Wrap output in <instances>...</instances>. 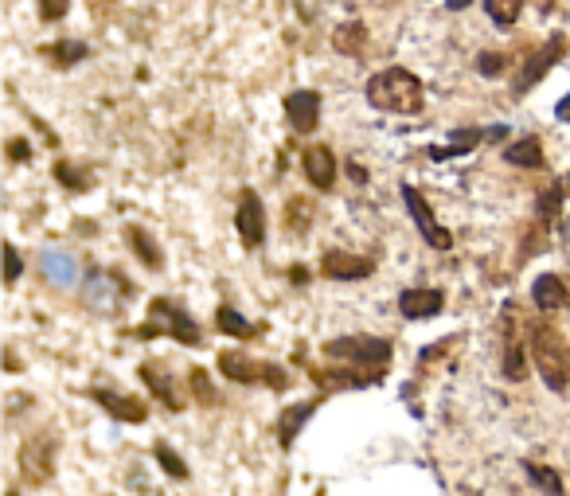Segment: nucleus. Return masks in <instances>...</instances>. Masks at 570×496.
I'll return each instance as SVG.
<instances>
[{
    "label": "nucleus",
    "mask_w": 570,
    "mask_h": 496,
    "mask_svg": "<svg viewBox=\"0 0 570 496\" xmlns=\"http://www.w3.org/2000/svg\"><path fill=\"white\" fill-rule=\"evenodd\" d=\"M403 204H406V212H411L419 235L426 239V246H434V251H453V235L438 223L434 207L426 204V196H422L414 184H403Z\"/></svg>",
    "instance_id": "nucleus-7"
},
{
    "label": "nucleus",
    "mask_w": 570,
    "mask_h": 496,
    "mask_svg": "<svg viewBox=\"0 0 570 496\" xmlns=\"http://www.w3.org/2000/svg\"><path fill=\"white\" fill-rule=\"evenodd\" d=\"M219 376H227L230 383H243V387H269V391H289L294 387V376L282 368V363H269V360H254L250 352H238V348H227L219 352Z\"/></svg>",
    "instance_id": "nucleus-3"
},
{
    "label": "nucleus",
    "mask_w": 570,
    "mask_h": 496,
    "mask_svg": "<svg viewBox=\"0 0 570 496\" xmlns=\"http://www.w3.org/2000/svg\"><path fill=\"white\" fill-rule=\"evenodd\" d=\"M235 231L243 239L246 251H258L266 243V207H262V196L258 192L246 188L235 204Z\"/></svg>",
    "instance_id": "nucleus-9"
},
{
    "label": "nucleus",
    "mask_w": 570,
    "mask_h": 496,
    "mask_svg": "<svg viewBox=\"0 0 570 496\" xmlns=\"http://www.w3.org/2000/svg\"><path fill=\"white\" fill-rule=\"evenodd\" d=\"M523 473H528V480L539 488L543 496H562L567 493V485H562V473L551 469V465H539V461H528L523 465Z\"/></svg>",
    "instance_id": "nucleus-23"
},
{
    "label": "nucleus",
    "mask_w": 570,
    "mask_h": 496,
    "mask_svg": "<svg viewBox=\"0 0 570 496\" xmlns=\"http://www.w3.org/2000/svg\"><path fill=\"white\" fill-rule=\"evenodd\" d=\"M504 161L515 168H543L547 157H543V142L539 137H520L504 149Z\"/></svg>",
    "instance_id": "nucleus-22"
},
{
    "label": "nucleus",
    "mask_w": 570,
    "mask_h": 496,
    "mask_svg": "<svg viewBox=\"0 0 570 496\" xmlns=\"http://www.w3.org/2000/svg\"><path fill=\"white\" fill-rule=\"evenodd\" d=\"M285 118L294 134H313L321 121V95L317 90H294L285 98Z\"/></svg>",
    "instance_id": "nucleus-17"
},
{
    "label": "nucleus",
    "mask_w": 570,
    "mask_h": 496,
    "mask_svg": "<svg viewBox=\"0 0 570 496\" xmlns=\"http://www.w3.org/2000/svg\"><path fill=\"white\" fill-rule=\"evenodd\" d=\"M562 204H567V188H562V181H559V184H551L547 192H539V200H535V220L539 223H554L562 215Z\"/></svg>",
    "instance_id": "nucleus-25"
},
{
    "label": "nucleus",
    "mask_w": 570,
    "mask_h": 496,
    "mask_svg": "<svg viewBox=\"0 0 570 496\" xmlns=\"http://www.w3.org/2000/svg\"><path fill=\"white\" fill-rule=\"evenodd\" d=\"M333 43H336V51H344V56H360V51H364V43H367L364 25H341V28H336V36H333Z\"/></svg>",
    "instance_id": "nucleus-27"
},
{
    "label": "nucleus",
    "mask_w": 570,
    "mask_h": 496,
    "mask_svg": "<svg viewBox=\"0 0 570 496\" xmlns=\"http://www.w3.org/2000/svg\"><path fill=\"white\" fill-rule=\"evenodd\" d=\"M153 457H157V461H160V469H165L173 480H188V477H191L188 461H184V457L176 454V449L168 446V441H157V446H153Z\"/></svg>",
    "instance_id": "nucleus-26"
},
{
    "label": "nucleus",
    "mask_w": 570,
    "mask_h": 496,
    "mask_svg": "<svg viewBox=\"0 0 570 496\" xmlns=\"http://www.w3.org/2000/svg\"><path fill=\"white\" fill-rule=\"evenodd\" d=\"M285 215H289V231H297V235L313 227V204H309V200H302V196L289 200V212H285Z\"/></svg>",
    "instance_id": "nucleus-31"
},
{
    "label": "nucleus",
    "mask_w": 570,
    "mask_h": 496,
    "mask_svg": "<svg viewBox=\"0 0 570 496\" xmlns=\"http://www.w3.org/2000/svg\"><path fill=\"white\" fill-rule=\"evenodd\" d=\"M508 67V56H492V51H484L481 59H476V71L481 75H500Z\"/></svg>",
    "instance_id": "nucleus-35"
},
{
    "label": "nucleus",
    "mask_w": 570,
    "mask_h": 496,
    "mask_svg": "<svg viewBox=\"0 0 570 496\" xmlns=\"http://www.w3.org/2000/svg\"><path fill=\"white\" fill-rule=\"evenodd\" d=\"M528 356H531V363H535L539 379H543L554 395L570 391V344L547 317L528 324Z\"/></svg>",
    "instance_id": "nucleus-1"
},
{
    "label": "nucleus",
    "mask_w": 570,
    "mask_h": 496,
    "mask_svg": "<svg viewBox=\"0 0 570 496\" xmlns=\"http://www.w3.org/2000/svg\"><path fill=\"white\" fill-rule=\"evenodd\" d=\"M531 305H535L543 317L562 313V309L570 305L567 278H559V274H539V278H535V285H531Z\"/></svg>",
    "instance_id": "nucleus-18"
},
{
    "label": "nucleus",
    "mask_w": 570,
    "mask_h": 496,
    "mask_svg": "<svg viewBox=\"0 0 570 496\" xmlns=\"http://www.w3.org/2000/svg\"><path fill=\"white\" fill-rule=\"evenodd\" d=\"M364 95L375 110L403 114V118H414V114H422V106H426V87H422L419 75L406 71V67H387V71L372 75Z\"/></svg>",
    "instance_id": "nucleus-2"
},
{
    "label": "nucleus",
    "mask_w": 570,
    "mask_h": 496,
    "mask_svg": "<svg viewBox=\"0 0 570 496\" xmlns=\"http://www.w3.org/2000/svg\"><path fill=\"white\" fill-rule=\"evenodd\" d=\"M137 376H141V383L153 391V399L160 402V407L168 410H184L188 407V399L180 395V387H176V376H168V363L165 360H145L141 368H137Z\"/></svg>",
    "instance_id": "nucleus-13"
},
{
    "label": "nucleus",
    "mask_w": 570,
    "mask_h": 496,
    "mask_svg": "<svg viewBox=\"0 0 570 496\" xmlns=\"http://www.w3.org/2000/svg\"><path fill=\"white\" fill-rule=\"evenodd\" d=\"M302 173L317 192H333L336 176H341V161H336V153L328 145H309L302 153Z\"/></svg>",
    "instance_id": "nucleus-14"
},
{
    "label": "nucleus",
    "mask_w": 570,
    "mask_h": 496,
    "mask_svg": "<svg viewBox=\"0 0 570 496\" xmlns=\"http://www.w3.org/2000/svg\"><path fill=\"white\" fill-rule=\"evenodd\" d=\"M484 12H489L497 25L512 28L515 20H520V12H523V0H484Z\"/></svg>",
    "instance_id": "nucleus-29"
},
{
    "label": "nucleus",
    "mask_w": 570,
    "mask_h": 496,
    "mask_svg": "<svg viewBox=\"0 0 570 496\" xmlns=\"http://www.w3.org/2000/svg\"><path fill=\"white\" fill-rule=\"evenodd\" d=\"M176 337L180 344H188V348H199L204 344V332H199V324L191 321V313L184 305H176L173 298H153L149 301V321L137 329V337Z\"/></svg>",
    "instance_id": "nucleus-4"
},
{
    "label": "nucleus",
    "mask_w": 570,
    "mask_h": 496,
    "mask_svg": "<svg viewBox=\"0 0 570 496\" xmlns=\"http://www.w3.org/2000/svg\"><path fill=\"white\" fill-rule=\"evenodd\" d=\"M554 114H559V118H562V121H567V126H570V95L562 98L559 106H554Z\"/></svg>",
    "instance_id": "nucleus-37"
},
{
    "label": "nucleus",
    "mask_w": 570,
    "mask_h": 496,
    "mask_svg": "<svg viewBox=\"0 0 570 496\" xmlns=\"http://www.w3.org/2000/svg\"><path fill=\"white\" fill-rule=\"evenodd\" d=\"M313 383L321 391H356V387H375L383 383V371L352 368V363L328 360V368H313Z\"/></svg>",
    "instance_id": "nucleus-8"
},
{
    "label": "nucleus",
    "mask_w": 570,
    "mask_h": 496,
    "mask_svg": "<svg viewBox=\"0 0 570 496\" xmlns=\"http://www.w3.org/2000/svg\"><path fill=\"white\" fill-rule=\"evenodd\" d=\"M562 51H567V40H562V36H551V40H547L543 48H539L535 56H531L528 64L520 67V75H515V82H512V95L515 98L528 95V87H535V82L543 79V75L551 71L554 64H559Z\"/></svg>",
    "instance_id": "nucleus-12"
},
{
    "label": "nucleus",
    "mask_w": 570,
    "mask_h": 496,
    "mask_svg": "<svg viewBox=\"0 0 570 496\" xmlns=\"http://www.w3.org/2000/svg\"><path fill=\"white\" fill-rule=\"evenodd\" d=\"M317 407H321V399H302V402H294V407H282V415H277V446L282 449L294 446L302 426L317 415Z\"/></svg>",
    "instance_id": "nucleus-19"
},
{
    "label": "nucleus",
    "mask_w": 570,
    "mask_h": 496,
    "mask_svg": "<svg viewBox=\"0 0 570 496\" xmlns=\"http://www.w3.org/2000/svg\"><path fill=\"white\" fill-rule=\"evenodd\" d=\"M445 309V293L434 290V285H414V290L399 293V313L406 321H426V317H438Z\"/></svg>",
    "instance_id": "nucleus-16"
},
{
    "label": "nucleus",
    "mask_w": 570,
    "mask_h": 496,
    "mask_svg": "<svg viewBox=\"0 0 570 496\" xmlns=\"http://www.w3.org/2000/svg\"><path fill=\"white\" fill-rule=\"evenodd\" d=\"M126 243L134 246V259L141 262L145 270H165V254H160L157 239L145 227H126Z\"/></svg>",
    "instance_id": "nucleus-20"
},
{
    "label": "nucleus",
    "mask_w": 570,
    "mask_h": 496,
    "mask_svg": "<svg viewBox=\"0 0 570 496\" xmlns=\"http://www.w3.org/2000/svg\"><path fill=\"white\" fill-rule=\"evenodd\" d=\"M215 329H219L223 337H235V340H250L254 337L250 321H243V313H238L235 305H219V309H215Z\"/></svg>",
    "instance_id": "nucleus-24"
},
{
    "label": "nucleus",
    "mask_w": 570,
    "mask_h": 496,
    "mask_svg": "<svg viewBox=\"0 0 570 496\" xmlns=\"http://www.w3.org/2000/svg\"><path fill=\"white\" fill-rule=\"evenodd\" d=\"M67 9H71V0H40V20L43 25H56V20L67 17Z\"/></svg>",
    "instance_id": "nucleus-34"
},
{
    "label": "nucleus",
    "mask_w": 570,
    "mask_h": 496,
    "mask_svg": "<svg viewBox=\"0 0 570 496\" xmlns=\"http://www.w3.org/2000/svg\"><path fill=\"white\" fill-rule=\"evenodd\" d=\"M184 383H188V399L196 402V407H207V410L223 407V395H219V387L212 383V376H207L204 368H191L188 376H184Z\"/></svg>",
    "instance_id": "nucleus-21"
},
{
    "label": "nucleus",
    "mask_w": 570,
    "mask_h": 496,
    "mask_svg": "<svg viewBox=\"0 0 570 496\" xmlns=\"http://www.w3.org/2000/svg\"><path fill=\"white\" fill-rule=\"evenodd\" d=\"M43 59H56V67H75L79 59H87V43H51L40 48Z\"/></svg>",
    "instance_id": "nucleus-28"
},
{
    "label": "nucleus",
    "mask_w": 570,
    "mask_h": 496,
    "mask_svg": "<svg viewBox=\"0 0 570 496\" xmlns=\"http://www.w3.org/2000/svg\"><path fill=\"white\" fill-rule=\"evenodd\" d=\"M321 274H325L328 282H364V278L375 274V262L364 259V254L333 246V251L321 254Z\"/></svg>",
    "instance_id": "nucleus-11"
},
{
    "label": "nucleus",
    "mask_w": 570,
    "mask_h": 496,
    "mask_svg": "<svg viewBox=\"0 0 570 496\" xmlns=\"http://www.w3.org/2000/svg\"><path fill=\"white\" fill-rule=\"evenodd\" d=\"M325 360H341V363H352V368H367V371H387L391 340L367 337V332L336 337V340H328V344H325Z\"/></svg>",
    "instance_id": "nucleus-5"
},
{
    "label": "nucleus",
    "mask_w": 570,
    "mask_h": 496,
    "mask_svg": "<svg viewBox=\"0 0 570 496\" xmlns=\"http://www.w3.org/2000/svg\"><path fill=\"white\" fill-rule=\"evenodd\" d=\"M562 188H567V196H570V173H567V176H562Z\"/></svg>",
    "instance_id": "nucleus-38"
},
{
    "label": "nucleus",
    "mask_w": 570,
    "mask_h": 496,
    "mask_svg": "<svg viewBox=\"0 0 570 496\" xmlns=\"http://www.w3.org/2000/svg\"><path fill=\"white\" fill-rule=\"evenodd\" d=\"M476 142H481V134H476V129H458V134H453V145H450V149H434L430 157H434V161H450V157H458V153L473 149Z\"/></svg>",
    "instance_id": "nucleus-30"
},
{
    "label": "nucleus",
    "mask_w": 570,
    "mask_h": 496,
    "mask_svg": "<svg viewBox=\"0 0 570 496\" xmlns=\"http://www.w3.org/2000/svg\"><path fill=\"white\" fill-rule=\"evenodd\" d=\"M28 157H32V145H28L24 137H12V142H9V161H12V165H24Z\"/></svg>",
    "instance_id": "nucleus-36"
},
{
    "label": "nucleus",
    "mask_w": 570,
    "mask_h": 496,
    "mask_svg": "<svg viewBox=\"0 0 570 496\" xmlns=\"http://www.w3.org/2000/svg\"><path fill=\"white\" fill-rule=\"evenodd\" d=\"M20 465H24L28 485H43V480H51V473H56V438H51L48 430L36 434V438H28L24 449H20Z\"/></svg>",
    "instance_id": "nucleus-10"
},
{
    "label": "nucleus",
    "mask_w": 570,
    "mask_h": 496,
    "mask_svg": "<svg viewBox=\"0 0 570 496\" xmlns=\"http://www.w3.org/2000/svg\"><path fill=\"white\" fill-rule=\"evenodd\" d=\"M20 274H24V262H20V251L17 246H4V282L9 285H17L20 282Z\"/></svg>",
    "instance_id": "nucleus-33"
},
{
    "label": "nucleus",
    "mask_w": 570,
    "mask_h": 496,
    "mask_svg": "<svg viewBox=\"0 0 570 496\" xmlns=\"http://www.w3.org/2000/svg\"><path fill=\"white\" fill-rule=\"evenodd\" d=\"M500 344H504L500 371H504L508 383H520V379L528 376V324H520L515 305H504V317H500Z\"/></svg>",
    "instance_id": "nucleus-6"
},
{
    "label": "nucleus",
    "mask_w": 570,
    "mask_h": 496,
    "mask_svg": "<svg viewBox=\"0 0 570 496\" xmlns=\"http://www.w3.org/2000/svg\"><path fill=\"white\" fill-rule=\"evenodd\" d=\"M56 176H59V184H67V188H71V192H87V188H90L87 176L75 173V168L67 165V161H59V165H56Z\"/></svg>",
    "instance_id": "nucleus-32"
},
{
    "label": "nucleus",
    "mask_w": 570,
    "mask_h": 496,
    "mask_svg": "<svg viewBox=\"0 0 570 496\" xmlns=\"http://www.w3.org/2000/svg\"><path fill=\"white\" fill-rule=\"evenodd\" d=\"M90 399H95L98 407H106V415L118 418V422L141 426L145 418H149V402H145L141 395H121V391H106V387H98V391H90Z\"/></svg>",
    "instance_id": "nucleus-15"
}]
</instances>
